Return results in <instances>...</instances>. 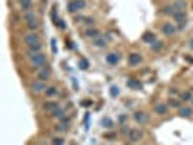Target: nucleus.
<instances>
[{
  "mask_svg": "<svg viewBox=\"0 0 193 145\" xmlns=\"http://www.w3.org/2000/svg\"><path fill=\"white\" fill-rule=\"evenodd\" d=\"M28 58L31 60V64H32L34 68H36V70L42 68L46 62V57H45V54H42V52H35V54L28 52Z\"/></svg>",
  "mask_w": 193,
  "mask_h": 145,
  "instance_id": "obj_1",
  "label": "nucleus"
},
{
  "mask_svg": "<svg viewBox=\"0 0 193 145\" xmlns=\"http://www.w3.org/2000/svg\"><path fill=\"white\" fill-rule=\"evenodd\" d=\"M86 7V0H70L67 3V12L76 13L79 10H83Z\"/></svg>",
  "mask_w": 193,
  "mask_h": 145,
  "instance_id": "obj_2",
  "label": "nucleus"
},
{
  "mask_svg": "<svg viewBox=\"0 0 193 145\" xmlns=\"http://www.w3.org/2000/svg\"><path fill=\"white\" fill-rule=\"evenodd\" d=\"M29 89H31V91H32V93L39 94V93H45L46 84H45V81H42V80H35V81H32V83H31Z\"/></svg>",
  "mask_w": 193,
  "mask_h": 145,
  "instance_id": "obj_3",
  "label": "nucleus"
},
{
  "mask_svg": "<svg viewBox=\"0 0 193 145\" xmlns=\"http://www.w3.org/2000/svg\"><path fill=\"white\" fill-rule=\"evenodd\" d=\"M173 19H174L176 23H179V29H183L187 17H186V13L183 10H176V12L173 13Z\"/></svg>",
  "mask_w": 193,
  "mask_h": 145,
  "instance_id": "obj_4",
  "label": "nucleus"
},
{
  "mask_svg": "<svg viewBox=\"0 0 193 145\" xmlns=\"http://www.w3.org/2000/svg\"><path fill=\"white\" fill-rule=\"evenodd\" d=\"M134 119L137 120L139 125H147L148 122H150V116H148V113L142 112V110H138V112L134 113Z\"/></svg>",
  "mask_w": 193,
  "mask_h": 145,
  "instance_id": "obj_5",
  "label": "nucleus"
},
{
  "mask_svg": "<svg viewBox=\"0 0 193 145\" xmlns=\"http://www.w3.org/2000/svg\"><path fill=\"white\" fill-rule=\"evenodd\" d=\"M142 62V55L138 54V52H131L128 55V64L131 67H135V65H139Z\"/></svg>",
  "mask_w": 193,
  "mask_h": 145,
  "instance_id": "obj_6",
  "label": "nucleus"
},
{
  "mask_svg": "<svg viewBox=\"0 0 193 145\" xmlns=\"http://www.w3.org/2000/svg\"><path fill=\"white\" fill-rule=\"evenodd\" d=\"M23 41H25L26 46H29V45H32V44L39 42V36H38V33L32 31V32H28L25 36H23Z\"/></svg>",
  "mask_w": 193,
  "mask_h": 145,
  "instance_id": "obj_7",
  "label": "nucleus"
},
{
  "mask_svg": "<svg viewBox=\"0 0 193 145\" xmlns=\"http://www.w3.org/2000/svg\"><path fill=\"white\" fill-rule=\"evenodd\" d=\"M36 79L42 80V81H48V80L51 79V68L50 67H42V68H39L38 74H36Z\"/></svg>",
  "mask_w": 193,
  "mask_h": 145,
  "instance_id": "obj_8",
  "label": "nucleus"
},
{
  "mask_svg": "<svg viewBox=\"0 0 193 145\" xmlns=\"http://www.w3.org/2000/svg\"><path fill=\"white\" fill-rule=\"evenodd\" d=\"M142 138V131H139V129H129V132H128V139L129 142H138L139 139Z\"/></svg>",
  "mask_w": 193,
  "mask_h": 145,
  "instance_id": "obj_9",
  "label": "nucleus"
},
{
  "mask_svg": "<svg viewBox=\"0 0 193 145\" xmlns=\"http://www.w3.org/2000/svg\"><path fill=\"white\" fill-rule=\"evenodd\" d=\"M161 31H163L164 35L171 36V35H174V33L177 32V28L173 25V23H170V22H166V23H163V26H161Z\"/></svg>",
  "mask_w": 193,
  "mask_h": 145,
  "instance_id": "obj_10",
  "label": "nucleus"
},
{
  "mask_svg": "<svg viewBox=\"0 0 193 145\" xmlns=\"http://www.w3.org/2000/svg\"><path fill=\"white\" fill-rule=\"evenodd\" d=\"M154 113H155V115H158V116L167 115V113H168V104H166V103H158V104H155Z\"/></svg>",
  "mask_w": 193,
  "mask_h": 145,
  "instance_id": "obj_11",
  "label": "nucleus"
},
{
  "mask_svg": "<svg viewBox=\"0 0 193 145\" xmlns=\"http://www.w3.org/2000/svg\"><path fill=\"white\" fill-rule=\"evenodd\" d=\"M119 61H121V57H119V54H116V52H110V54L106 55V62H108L109 65H118Z\"/></svg>",
  "mask_w": 193,
  "mask_h": 145,
  "instance_id": "obj_12",
  "label": "nucleus"
},
{
  "mask_svg": "<svg viewBox=\"0 0 193 145\" xmlns=\"http://www.w3.org/2000/svg\"><path fill=\"white\" fill-rule=\"evenodd\" d=\"M141 39H142V42H145V44H148V45H151L152 42L155 41V33H154V32H150V31H147V32H144V33H142Z\"/></svg>",
  "mask_w": 193,
  "mask_h": 145,
  "instance_id": "obj_13",
  "label": "nucleus"
},
{
  "mask_svg": "<svg viewBox=\"0 0 193 145\" xmlns=\"http://www.w3.org/2000/svg\"><path fill=\"white\" fill-rule=\"evenodd\" d=\"M60 104L57 103V102H51V100H48V102H45V103L42 104V109L45 110L46 113H51L52 110H55V109L58 108Z\"/></svg>",
  "mask_w": 193,
  "mask_h": 145,
  "instance_id": "obj_14",
  "label": "nucleus"
},
{
  "mask_svg": "<svg viewBox=\"0 0 193 145\" xmlns=\"http://www.w3.org/2000/svg\"><path fill=\"white\" fill-rule=\"evenodd\" d=\"M51 116H52V118H55V119L61 120V119H64V118L67 116V113H65V110H64L63 108H60V106H58L55 110H52V112H51Z\"/></svg>",
  "mask_w": 193,
  "mask_h": 145,
  "instance_id": "obj_15",
  "label": "nucleus"
},
{
  "mask_svg": "<svg viewBox=\"0 0 193 145\" xmlns=\"http://www.w3.org/2000/svg\"><path fill=\"white\" fill-rule=\"evenodd\" d=\"M126 86L131 87V89H134V90H141V89H142V84L139 83L138 80H135V79L126 80Z\"/></svg>",
  "mask_w": 193,
  "mask_h": 145,
  "instance_id": "obj_16",
  "label": "nucleus"
},
{
  "mask_svg": "<svg viewBox=\"0 0 193 145\" xmlns=\"http://www.w3.org/2000/svg\"><path fill=\"white\" fill-rule=\"evenodd\" d=\"M84 35H86L87 38H92V39H94V38L100 36V32H99V29H96V28H90V29H86Z\"/></svg>",
  "mask_w": 193,
  "mask_h": 145,
  "instance_id": "obj_17",
  "label": "nucleus"
},
{
  "mask_svg": "<svg viewBox=\"0 0 193 145\" xmlns=\"http://www.w3.org/2000/svg\"><path fill=\"white\" fill-rule=\"evenodd\" d=\"M19 4H21L22 12H29L32 9V0H19Z\"/></svg>",
  "mask_w": 193,
  "mask_h": 145,
  "instance_id": "obj_18",
  "label": "nucleus"
},
{
  "mask_svg": "<svg viewBox=\"0 0 193 145\" xmlns=\"http://www.w3.org/2000/svg\"><path fill=\"white\" fill-rule=\"evenodd\" d=\"M179 115L181 118H192L193 109L192 108H179Z\"/></svg>",
  "mask_w": 193,
  "mask_h": 145,
  "instance_id": "obj_19",
  "label": "nucleus"
},
{
  "mask_svg": "<svg viewBox=\"0 0 193 145\" xmlns=\"http://www.w3.org/2000/svg\"><path fill=\"white\" fill-rule=\"evenodd\" d=\"M150 48H151V51H154V52H160V51L164 48V42L163 41H157V39H155L151 45H150Z\"/></svg>",
  "mask_w": 193,
  "mask_h": 145,
  "instance_id": "obj_20",
  "label": "nucleus"
},
{
  "mask_svg": "<svg viewBox=\"0 0 193 145\" xmlns=\"http://www.w3.org/2000/svg\"><path fill=\"white\" fill-rule=\"evenodd\" d=\"M93 45L97 46V48H103V46L108 45V41H106L105 38H102V36H97L93 39Z\"/></svg>",
  "mask_w": 193,
  "mask_h": 145,
  "instance_id": "obj_21",
  "label": "nucleus"
},
{
  "mask_svg": "<svg viewBox=\"0 0 193 145\" xmlns=\"http://www.w3.org/2000/svg\"><path fill=\"white\" fill-rule=\"evenodd\" d=\"M45 94H46V97H55V96H58V87H55V86L46 87Z\"/></svg>",
  "mask_w": 193,
  "mask_h": 145,
  "instance_id": "obj_22",
  "label": "nucleus"
},
{
  "mask_svg": "<svg viewBox=\"0 0 193 145\" xmlns=\"http://www.w3.org/2000/svg\"><path fill=\"white\" fill-rule=\"evenodd\" d=\"M28 52H31V54H35V52H41L42 50V45H41V42H36V44H32V45L28 46Z\"/></svg>",
  "mask_w": 193,
  "mask_h": 145,
  "instance_id": "obj_23",
  "label": "nucleus"
},
{
  "mask_svg": "<svg viewBox=\"0 0 193 145\" xmlns=\"http://www.w3.org/2000/svg\"><path fill=\"white\" fill-rule=\"evenodd\" d=\"M113 120L110 119V118H108V116H106V118H103V119H102V126H103V128H106V129H112L113 128Z\"/></svg>",
  "mask_w": 193,
  "mask_h": 145,
  "instance_id": "obj_24",
  "label": "nucleus"
},
{
  "mask_svg": "<svg viewBox=\"0 0 193 145\" xmlns=\"http://www.w3.org/2000/svg\"><path fill=\"white\" fill-rule=\"evenodd\" d=\"M176 10H177V9H176V6H174V4H167V6L163 9V13H164V15H171V16H173V13L176 12Z\"/></svg>",
  "mask_w": 193,
  "mask_h": 145,
  "instance_id": "obj_25",
  "label": "nucleus"
},
{
  "mask_svg": "<svg viewBox=\"0 0 193 145\" xmlns=\"http://www.w3.org/2000/svg\"><path fill=\"white\" fill-rule=\"evenodd\" d=\"M168 106H171V108H176V109H179V108H181V100H179V99H168Z\"/></svg>",
  "mask_w": 193,
  "mask_h": 145,
  "instance_id": "obj_26",
  "label": "nucleus"
},
{
  "mask_svg": "<svg viewBox=\"0 0 193 145\" xmlns=\"http://www.w3.org/2000/svg\"><path fill=\"white\" fill-rule=\"evenodd\" d=\"M180 99H181V102H192L193 96H192L190 91H183V93L180 94Z\"/></svg>",
  "mask_w": 193,
  "mask_h": 145,
  "instance_id": "obj_27",
  "label": "nucleus"
},
{
  "mask_svg": "<svg viewBox=\"0 0 193 145\" xmlns=\"http://www.w3.org/2000/svg\"><path fill=\"white\" fill-rule=\"evenodd\" d=\"M89 67H90V64H89V61L86 60V58H81L79 61V68L80 70H87Z\"/></svg>",
  "mask_w": 193,
  "mask_h": 145,
  "instance_id": "obj_28",
  "label": "nucleus"
},
{
  "mask_svg": "<svg viewBox=\"0 0 193 145\" xmlns=\"http://www.w3.org/2000/svg\"><path fill=\"white\" fill-rule=\"evenodd\" d=\"M67 129H68V125L63 123V122H60V123L55 126V131H57V132H65Z\"/></svg>",
  "mask_w": 193,
  "mask_h": 145,
  "instance_id": "obj_29",
  "label": "nucleus"
},
{
  "mask_svg": "<svg viewBox=\"0 0 193 145\" xmlns=\"http://www.w3.org/2000/svg\"><path fill=\"white\" fill-rule=\"evenodd\" d=\"M110 96H112V97L119 96V87H118V86H112V87H110Z\"/></svg>",
  "mask_w": 193,
  "mask_h": 145,
  "instance_id": "obj_30",
  "label": "nucleus"
},
{
  "mask_svg": "<svg viewBox=\"0 0 193 145\" xmlns=\"http://www.w3.org/2000/svg\"><path fill=\"white\" fill-rule=\"evenodd\" d=\"M52 144L54 145H63V144H65V141H64V138H52Z\"/></svg>",
  "mask_w": 193,
  "mask_h": 145,
  "instance_id": "obj_31",
  "label": "nucleus"
},
{
  "mask_svg": "<svg viewBox=\"0 0 193 145\" xmlns=\"http://www.w3.org/2000/svg\"><path fill=\"white\" fill-rule=\"evenodd\" d=\"M174 6H176L177 10H183V9L186 7V3H185V2H180V0H179V2H176V3H174Z\"/></svg>",
  "mask_w": 193,
  "mask_h": 145,
  "instance_id": "obj_32",
  "label": "nucleus"
},
{
  "mask_svg": "<svg viewBox=\"0 0 193 145\" xmlns=\"http://www.w3.org/2000/svg\"><path fill=\"white\" fill-rule=\"evenodd\" d=\"M55 25L58 26L60 29H65V23L63 22V19H57V21H55Z\"/></svg>",
  "mask_w": 193,
  "mask_h": 145,
  "instance_id": "obj_33",
  "label": "nucleus"
},
{
  "mask_svg": "<svg viewBox=\"0 0 193 145\" xmlns=\"http://www.w3.org/2000/svg\"><path fill=\"white\" fill-rule=\"evenodd\" d=\"M121 132L123 133V135H126V137H128V132H129V128H126L125 125H122V128H121Z\"/></svg>",
  "mask_w": 193,
  "mask_h": 145,
  "instance_id": "obj_34",
  "label": "nucleus"
},
{
  "mask_svg": "<svg viewBox=\"0 0 193 145\" xmlns=\"http://www.w3.org/2000/svg\"><path fill=\"white\" fill-rule=\"evenodd\" d=\"M86 23H87V25H93V23H94V19H93V17H86Z\"/></svg>",
  "mask_w": 193,
  "mask_h": 145,
  "instance_id": "obj_35",
  "label": "nucleus"
},
{
  "mask_svg": "<svg viewBox=\"0 0 193 145\" xmlns=\"http://www.w3.org/2000/svg\"><path fill=\"white\" fill-rule=\"evenodd\" d=\"M113 137H115V133H106V135H105L106 139H112Z\"/></svg>",
  "mask_w": 193,
  "mask_h": 145,
  "instance_id": "obj_36",
  "label": "nucleus"
},
{
  "mask_svg": "<svg viewBox=\"0 0 193 145\" xmlns=\"http://www.w3.org/2000/svg\"><path fill=\"white\" fill-rule=\"evenodd\" d=\"M52 51L57 52V48H55V39H52Z\"/></svg>",
  "mask_w": 193,
  "mask_h": 145,
  "instance_id": "obj_37",
  "label": "nucleus"
},
{
  "mask_svg": "<svg viewBox=\"0 0 193 145\" xmlns=\"http://www.w3.org/2000/svg\"><path fill=\"white\" fill-rule=\"evenodd\" d=\"M170 93H171V94H177V93H179V90H177V89H171V91H170Z\"/></svg>",
  "mask_w": 193,
  "mask_h": 145,
  "instance_id": "obj_38",
  "label": "nucleus"
},
{
  "mask_svg": "<svg viewBox=\"0 0 193 145\" xmlns=\"http://www.w3.org/2000/svg\"><path fill=\"white\" fill-rule=\"evenodd\" d=\"M81 104H83V106H90V104H92V103H90L89 100H86V102H83V103H81Z\"/></svg>",
  "mask_w": 193,
  "mask_h": 145,
  "instance_id": "obj_39",
  "label": "nucleus"
},
{
  "mask_svg": "<svg viewBox=\"0 0 193 145\" xmlns=\"http://www.w3.org/2000/svg\"><path fill=\"white\" fill-rule=\"evenodd\" d=\"M189 46H190V50H193V39H190V42H189Z\"/></svg>",
  "mask_w": 193,
  "mask_h": 145,
  "instance_id": "obj_40",
  "label": "nucleus"
},
{
  "mask_svg": "<svg viewBox=\"0 0 193 145\" xmlns=\"http://www.w3.org/2000/svg\"><path fill=\"white\" fill-rule=\"evenodd\" d=\"M192 104H193V99H192Z\"/></svg>",
  "mask_w": 193,
  "mask_h": 145,
  "instance_id": "obj_41",
  "label": "nucleus"
}]
</instances>
